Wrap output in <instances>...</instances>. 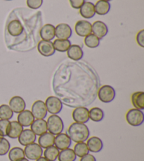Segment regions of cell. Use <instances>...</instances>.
Returning a JSON list of instances; mask_svg holds the SVG:
<instances>
[{
    "label": "cell",
    "instance_id": "7402d4cb",
    "mask_svg": "<svg viewBox=\"0 0 144 161\" xmlns=\"http://www.w3.org/2000/svg\"><path fill=\"white\" fill-rule=\"evenodd\" d=\"M80 14L83 18L86 19L93 18L96 14L94 4L90 2H85L80 8Z\"/></svg>",
    "mask_w": 144,
    "mask_h": 161
},
{
    "label": "cell",
    "instance_id": "8d00e7d4",
    "mask_svg": "<svg viewBox=\"0 0 144 161\" xmlns=\"http://www.w3.org/2000/svg\"><path fill=\"white\" fill-rule=\"evenodd\" d=\"M28 7L32 9H37L42 7L43 4V0H27L26 1Z\"/></svg>",
    "mask_w": 144,
    "mask_h": 161
},
{
    "label": "cell",
    "instance_id": "7c38bea8",
    "mask_svg": "<svg viewBox=\"0 0 144 161\" xmlns=\"http://www.w3.org/2000/svg\"><path fill=\"white\" fill-rule=\"evenodd\" d=\"M71 144L72 141L68 134L60 133L57 134L54 139V145L59 150H64L70 148Z\"/></svg>",
    "mask_w": 144,
    "mask_h": 161
},
{
    "label": "cell",
    "instance_id": "d6986e66",
    "mask_svg": "<svg viewBox=\"0 0 144 161\" xmlns=\"http://www.w3.org/2000/svg\"><path fill=\"white\" fill-rule=\"evenodd\" d=\"M39 35L43 40L51 41L55 38V26L52 24H45L40 30Z\"/></svg>",
    "mask_w": 144,
    "mask_h": 161
},
{
    "label": "cell",
    "instance_id": "7bdbcfd3",
    "mask_svg": "<svg viewBox=\"0 0 144 161\" xmlns=\"http://www.w3.org/2000/svg\"><path fill=\"white\" fill-rule=\"evenodd\" d=\"M104 1H106V2H110L111 1H112V0H104Z\"/></svg>",
    "mask_w": 144,
    "mask_h": 161
},
{
    "label": "cell",
    "instance_id": "83f0119b",
    "mask_svg": "<svg viewBox=\"0 0 144 161\" xmlns=\"http://www.w3.org/2000/svg\"><path fill=\"white\" fill-rule=\"evenodd\" d=\"M89 119H91L95 122H99L104 118V112L99 108L95 107L92 108L91 110H89Z\"/></svg>",
    "mask_w": 144,
    "mask_h": 161
},
{
    "label": "cell",
    "instance_id": "52a82bcc",
    "mask_svg": "<svg viewBox=\"0 0 144 161\" xmlns=\"http://www.w3.org/2000/svg\"><path fill=\"white\" fill-rule=\"evenodd\" d=\"M31 113L33 114L34 119H44L47 116V110L44 102L42 100H36L32 105Z\"/></svg>",
    "mask_w": 144,
    "mask_h": 161
},
{
    "label": "cell",
    "instance_id": "277c9868",
    "mask_svg": "<svg viewBox=\"0 0 144 161\" xmlns=\"http://www.w3.org/2000/svg\"><path fill=\"white\" fill-rule=\"evenodd\" d=\"M116 96V92L113 87L109 85L101 86L98 91V97L100 101L104 103H109L113 101Z\"/></svg>",
    "mask_w": 144,
    "mask_h": 161
},
{
    "label": "cell",
    "instance_id": "ffe728a7",
    "mask_svg": "<svg viewBox=\"0 0 144 161\" xmlns=\"http://www.w3.org/2000/svg\"><path fill=\"white\" fill-rule=\"evenodd\" d=\"M86 141H87L86 145H87L89 151L92 153H99L103 149V143L99 137L92 136Z\"/></svg>",
    "mask_w": 144,
    "mask_h": 161
},
{
    "label": "cell",
    "instance_id": "ee69618b",
    "mask_svg": "<svg viewBox=\"0 0 144 161\" xmlns=\"http://www.w3.org/2000/svg\"><path fill=\"white\" fill-rule=\"evenodd\" d=\"M6 1H13V0H6Z\"/></svg>",
    "mask_w": 144,
    "mask_h": 161
},
{
    "label": "cell",
    "instance_id": "f1b7e54d",
    "mask_svg": "<svg viewBox=\"0 0 144 161\" xmlns=\"http://www.w3.org/2000/svg\"><path fill=\"white\" fill-rule=\"evenodd\" d=\"M53 45L56 51L60 52V53H65V52H67L68 48L70 47V46L71 45V42L68 39H56L53 42Z\"/></svg>",
    "mask_w": 144,
    "mask_h": 161
},
{
    "label": "cell",
    "instance_id": "f546056e",
    "mask_svg": "<svg viewBox=\"0 0 144 161\" xmlns=\"http://www.w3.org/2000/svg\"><path fill=\"white\" fill-rule=\"evenodd\" d=\"M24 158V151L21 148L13 147L8 151V159L10 161H18Z\"/></svg>",
    "mask_w": 144,
    "mask_h": 161
},
{
    "label": "cell",
    "instance_id": "ab89813d",
    "mask_svg": "<svg viewBox=\"0 0 144 161\" xmlns=\"http://www.w3.org/2000/svg\"><path fill=\"white\" fill-rule=\"evenodd\" d=\"M80 161H96V158L91 154H86L82 158H80Z\"/></svg>",
    "mask_w": 144,
    "mask_h": 161
},
{
    "label": "cell",
    "instance_id": "3957f363",
    "mask_svg": "<svg viewBox=\"0 0 144 161\" xmlns=\"http://www.w3.org/2000/svg\"><path fill=\"white\" fill-rule=\"evenodd\" d=\"M126 121L132 126H139L144 122V114L142 110L136 108H132L128 110L125 115Z\"/></svg>",
    "mask_w": 144,
    "mask_h": 161
},
{
    "label": "cell",
    "instance_id": "484cf974",
    "mask_svg": "<svg viewBox=\"0 0 144 161\" xmlns=\"http://www.w3.org/2000/svg\"><path fill=\"white\" fill-rule=\"evenodd\" d=\"M95 12L99 16H104L108 14L111 10L110 2L104 0H99L96 4H94Z\"/></svg>",
    "mask_w": 144,
    "mask_h": 161
},
{
    "label": "cell",
    "instance_id": "4316f807",
    "mask_svg": "<svg viewBox=\"0 0 144 161\" xmlns=\"http://www.w3.org/2000/svg\"><path fill=\"white\" fill-rule=\"evenodd\" d=\"M76 158L77 156L73 149L68 148L59 152L57 159L59 161H75Z\"/></svg>",
    "mask_w": 144,
    "mask_h": 161
},
{
    "label": "cell",
    "instance_id": "9a60e30c",
    "mask_svg": "<svg viewBox=\"0 0 144 161\" xmlns=\"http://www.w3.org/2000/svg\"><path fill=\"white\" fill-rule=\"evenodd\" d=\"M18 142L22 146H26L31 143H34L37 139V136L33 133L31 129H23L18 136Z\"/></svg>",
    "mask_w": 144,
    "mask_h": 161
},
{
    "label": "cell",
    "instance_id": "ba28073f",
    "mask_svg": "<svg viewBox=\"0 0 144 161\" xmlns=\"http://www.w3.org/2000/svg\"><path fill=\"white\" fill-rule=\"evenodd\" d=\"M89 110L85 107H77L73 111L72 117L75 122L85 124L89 120Z\"/></svg>",
    "mask_w": 144,
    "mask_h": 161
},
{
    "label": "cell",
    "instance_id": "8992f818",
    "mask_svg": "<svg viewBox=\"0 0 144 161\" xmlns=\"http://www.w3.org/2000/svg\"><path fill=\"white\" fill-rule=\"evenodd\" d=\"M44 103L47 112L51 114H58L63 109L62 101L56 96L48 97Z\"/></svg>",
    "mask_w": 144,
    "mask_h": 161
},
{
    "label": "cell",
    "instance_id": "b9f144b4",
    "mask_svg": "<svg viewBox=\"0 0 144 161\" xmlns=\"http://www.w3.org/2000/svg\"><path fill=\"white\" fill-rule=\"evenodd\" d=\"M18 161H29V160L28 158H22L21 160H19Z\"/></svg>",
    "mask_w": 144,
    "mask_h": 161
},
{
    "label": "cell",
    "instance_id": "8fae6325",
    "mask_svg": "<svg viewBox=\"0 0 144 161\" xmlns=\"http://www.w3.org/2000/svg\"><path fill=\"white\" fill-rule=\"evenodd\" d=\"M73 31L67 24H60L55 27V37L57 39L67 40L72 36Z\"/></svg>",
    "mask_w": 144,
    "mask_h": 161
},
{
    "label": "cell",
    "instance_id": "e575fe53",
    "mask_svg": "<svg viewBox=\"0 0 144 161\" xmlns=\"http://www.w3.org/2000/svg\"><path fill=\"white\" fill-rule=\"evenodd\" d=\"M11 144L4 137H0V156L7 155L10 150Z\"/></svg>",
    "mask_w": 144,
    "mask_h": 161
},
{
    "label": "cell",
    "instance_id": "f6af8a7d",
    "mask_svg": "<svg viewBox=\"0 0 144 161\" xmlns=\"http://www.w3.org/2000/svg\"><path fill=\"white\" fill-rule=\"evenodd\" d=\"M0 137H2V136H0Z\"/></svg>",
    "mask_w": 144,
    "mask_h": 161
},
{
    "label": "cell",
    "instance_id": "d6a6232c",
    "mask_svg": "<svg viewBox=\"0 0 144 161\" xmlns=\"http://www.w3.org/2000/svg\"><path fill=\"white\" fill-rule=\"evenodd\" d=\"M85 44L89 48H96L100 45V39L93 33H91L85 37Z\"/></svg>",
    "mask_w": 144,
    "mask_h": 161
},
{
    "label": "cell",
    "instance_id": "30bf717a",
    "mask_svg": "<svg viewBox=\"0 0 144 161\" xmlns=\"http://www.w3.org/2000/svg\"><path fill=\"white\" fill-rule=\"evenodd\" d=\"M75 31L77 36L80 37H85L91 34V24L86 20H80L77 21L75 25Z\"/></svg>",
    "mask_w": 144,
    "mask_h": 161
},
{
    "label": "cell",
    "instance_id": "4dcf8cb0",
    "mask_svg": "<svg viewBox=\"0 0 144 161\" xmlns=\"http://www.w3.org/2000/svg\"><path fill=\"white\" fill-rule=\"evenodd\" d=\"M59 150L56 146H50L45 148L44 151V156L48 161H56L58 158Z\"/></svg>",
    "mask_w": 144,
    "mask_h": 161
},
{
    "label": "cell",
    "instance_id": "44dd1931",
    "mask_svg": "<svg viewBox=\"0 0 144 161\" xmlns=\"http://www.w3.org/2000/svg\"><path fill=\"white\" fill-rule=\"evenodd\" d=\"M67 55L72 60L79 61L84 56L82 48L78 45H71L67 50Z\"/></svg>",
    "mask_w": 144,
    "mask_h": 161
},
{
    "label": "cell",
    "instance_id": "f35d334b",
    "mask_svg": "<svg viewBox=\"0 0 144 161\" xmlns=\"http://www.w3.org/2000/svg\"><path fill=\"white\" fill-rule=\"evenodd\" d=\"M70 4L73 8L75 9H80V7L84 4L85 0H69Z\"/></svg>",
    "mask_w": 144,
    "mask_h": 161
},
{
    "label": "cell",
    "instance_id": "7a4b0ae2",
    "mask_svg": "<svg viewBox=\"0 0 144 161\" xmlns=\"http://www.w3.org/2000/svg\"><path fill=\"white\" fill-rule=\"evenodd\" d=\"M47 129L54 135H57L62 133L64 129V124L62 119L57 114H51L49 117L47 121Z\"/></svg>",
    "mask_w": 144,
    "mask_h": 161
},
{
    "label": "cell",
    "instance_id": "cb8c5ba5",
    "mask_svg": "<svg viewBox=\"0 0 144 161\" xmlns=\"http://www.w3.org/2000/svg\"><path fill=\"white\" fill-rule=\"evenodd\" d=\"M7 30L11 36H18L23 31V27L18 20H13L8 23Z\"/></svg>",
    "mask_w": 144,
    "mask_h": 161
},
{
    "label": "cell",
    "instance_id": "60d3db41",
    "mask_svg": "<svg viewBox=\"0 0 144 161\" xmlns=\"http://www.w3.org/2000/svg\"><path fill=\"white\" fill-rule=\"evenodd\" d=\"M36 161H48V160L46 159L44 157H40L39 158L36 160Z\"/></svg>",
    "mask_w": 144,
    "mask_h": 161
},
{
    "label": "cell",
    "instance_id": "603a6c76",
    "mask_svg": "<svg viewBox=\"0 0 144 161\" xmlns=\"http://www.w3.org/2000/svg\"><path fill=\"white\" fill-rule=\"evenodd\" d=\"M54 139H55V136L54 134L50 132H46L39 136L38 139V144L42 148H47L54 145Z\"/></svg>",
    "mask_w": 144,
    "mask_h": 161
},
{
    "label": "cell",
    "instance_id": "4fadbf2b",
    "mask_svg": "<svg viewBox=\"0 0 144 161\" xmlns=\"http://www.w3.org/2000/svg\"><path fill=\"white\" fill-rule=\"evenodd\" d=\"M13 113L18 114L22 111L25 110L26 108V103L24 99L21 96H13L9 100V105Z\"/></svg>",
    "mask_w": 144,
    "mask_h": 161
},
{
    "label": "cell",
    "instance_id": "9c48e42d",
    "mask_svg": "<svg viewBox=\"0 0 144 161\" xmlns=\"http://www.w3.org/2000/svg\"><path fill=\"white\" fill-rule=\"evenodd\" d=\"M37 50L41 55L44 57H51L55 54V49L53 42L47 40H40L37 45Z\"/></svg>",
    "mask_w": 144,
    "mask_h": 161
},
{
    "label": "cell",
    "instance_id": "5b68a950",
    "mask_svg": "<svg viewBox=\"0 0 144 161\" xmlns=\"http://www.w3.org/2000/svg\"><path fill=\"white\" fill-rule=\"evenodd\" d=\"M25 157L28 160H36L43 155L42 148L35 142L25 146L23 149Z\"/></svg>",
    "mask_w": 144,
    "mask_h": 161
},
{
    "label": "cell",
    "instance_id": "1f68e13d",
    "mask_svg": "<svg viewBox=\"0 0 144 161\" xmlns=\"http://www.w3.org/2000/svg\"><path fill=\"white\" fill-rule=\"evenodd\" d=\"M73 151L75 153L76 156L82 158L85 155L89 153V148L87 147V145L85 142H80L77 143L74 146Z\"/></svg>",
    "mask_w": 144,
    "mask_h": 161
},
{
    "label": "cell",
    "instance_id": "e0dca14e",
    "mask_svg": "<svg viewBox=\"0 0 144 161\" xmlns=\"http://www.w3.org/2000/svg\"><path fill=\"white\" fill-rule=\"evenodd\" d=\"M30 126V129L36 136H41L42 134L46 133L48 131L47 121H45L44 119L34 120Z\"/></svg>",
    "mask_w": 144,
    "mask_h": 161
},
{
    "label": "cell",
    "instance_id": "5bb4252c",
    "mask_svg": "<svg viewBox=\"0 0 144 161\" xmlns=\"http://www.w3.org/2000/svg\"><path fill=\"white\" fill-rule=\"evenodd\" d=\"M91 32L100 40L102 39L108 34L107 25L101 21H95L93 24H91Z\"/></svg>",
    "mask_w": 144,
    "mask_h": 161
},
{
    "label": "cell",
    "instance_id": "74e56055",
    "mask_svg": "<svg viewBox=\"0 0 144 161\" xmlns=\"http://www.w3.org/2000/svg\"><path fill=\"white\" fill-rule=\"evenodd\" d=\"M136 42L140 47H144V30H141L136 35Z\"/></svg>",
    "mask_w": 144,
    "mask_h": 161
},
{
    "label": "cell",
    "instance_id": "ac0fdd59",
    "mask_svg": "<svg viewBox=\"0 0 144 161\" xmlns=\"http://www.w3.org/2000/svg\"><path fill=\"white\" fill-rule=\"evenodd\" d=\"M17 120H18L17 122L20 125L24 126V127H28V126H30L32 125V123L34 122V117L30 110H24L21 113H18Z\"/></svg>",
    "mask_w": 144,
    "mask_h": 161
},
{
    "label": "cell",
    "instance_id": "836d02e7",
    "mask_svg": "<svg viewBox=\"0 0 144 161\" xmlns=\"http://www.w3.org/2000/svg\"><path fill=\"white\" fill-rule=\"evenodd\" d=\"M13 116V113L9 106L6 104L0 105V119L9 120Z\"/></svg>",
    "mask_w": 144,
    "mask_h": 161
},
{
    "label": "cell",
    "instance_id": "d590c367",
    "mask_svg": "<svg viewBox=\"0 0 144 161\" xmlns=\"http://www.w3.org/2000/svg\"><path fill=\"white\" fill-rule=\"evenodd\" d=\"M9 122V120L0 119V136L2 137L7 136V129Z\"/></svg>",
    "mask_w": 144,
    "mask_h": 161
},
{
    "label": "cell",
    "instance_id": "d4e9b609",
    "mask_svg": "<svg viewBox=\"0 0 144 161\" xmlns=\"http://www.w3.org/2000/svg\"><path fill=\"white\" fill-rule=\"evenodd\" d=\"M131 101L134 108L144 110V92L137 91L131 95Z\"/></svg>",
    "mask_w": 144,
    "mask_h": 161
},
{
    "label": "cell",
    "instance_id": "6da1fadb",
    "mask_svg": "<svg viewBox=\"0 0 144 161\" xmlns=\"http://www.w3.org/2000/svg\"><path fill=\"white\" fill-rule=\"evenodd\" d=\"M68 135L74 142H85L89 139L90 132L85 124L74 122L68 127Z\"/></svg>",
    "mask_w": 144,
    "mask_h": 161
},
{
    "label": "cell",
    "instance_id": "2e32d148",
    "mask_svg": "<svg viewBox=\"0 0 144 161\" xmlns=\"http://www.w3.org/2000/svg\"><path fill=\"white\" fill-rule=\"evenodd\" d=\"M23 130V126L20 125L17 121H12L8 125L7 136L12 139H18Z\"/></svg>",
    "mask_w": 144,
    "mask_h": 161
}]
</instances>
